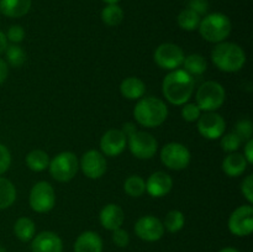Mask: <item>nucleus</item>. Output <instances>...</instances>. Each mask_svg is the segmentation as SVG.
<instances>
[{
	"label": "nucleus",
	"mask_w": 253,
	"mask_h": 252,
	"mask_svg": "<svg viewBox=\"0 0 253 252\" xmlns=\"http://www.w3.org/2000/svg\"><path fill=\"white\" fill-rule=\"evenodd\" d=\"M193 76L184 69H174L166 76L162 83V93L173 105H184L194 91Z\"/></svg>",
	"instance_id": "obj_1"
},
{
	"label": "nucleus",
	"mask_w": 253,
	"mask_h": 252,
	"mask_svg": "<svg viewBox=\"0 0 253 252\" xmlns=\"http://www.w3.org/2000/svg\"><path fill=\"white\" fill-rule=\"evenodd\" d=\"M211 59L215 66L226 73H235L246 64V53L234 42H220L211 52Z\"/></svg>",
	"instance_id": "obj_2"
},
{
	"label": "nucleus",
	"mask_w": 253,
	"mask_h": 252,
	"mask_svg": "<svg viewBox=\"0 0 253 252\" xmlns=\"http://www.w3.org/2000/svg\"><path fill=\"white\" fill-rule=\"evenodd\" d=\"M133 116L145 127H157L167 119L168 108L165 101L155 96L141 98L133 109Z\"/></svg>",
	"instance_id": "obj_3"
},
{
	"label": "nucleus",
	"mask_w": 253,
	"mask_h": 252,
	"mask_svg": "<svg viewBox=\"0 0 253 252\" xmlns=\"http://www.w3.org/2000/svg\"><path fill=\"white\" fill-rule=\"evenodd\" d=\"M199 32L203 39L212 43L224 42L230 36L232 30L231 20L221 12H212L205 15L204 19L200 20Z\"/></svg>",
	"instance_id": "obj_4"
},
{
	"label": "nucleus",
	"mask_w": 253,
	"mask_h": 252,
	"mask_svg": "<svg viewBox=\"0 0 253 252\" xmlns=\"http://www.w3.org/2000/svg\"><path fill=\"white\" fill-rule=\"evenodd\" d=\"M49 173L57 182H69L79 169V161L73 152H61L49 161Z\"/></svg>",
	"instance_id": "obj_5"
},
{
	"label": "nucleus",
	"mask_w": 253,
	"mask_h": 252,
	"mask_svg": "<svg viewBox=\"0 0 253 252\" xmlns=\"http://www.w3.org/2000/svg\"><path fill=\"white\" fill-rule=\"evenodd\" d=\"M197 105L200 110L215 111L221 108L226 99L224 86L214 81L203 83L197 91Z\"/></svg>",
	"instance_id": "obj_6"
},
{
	"label": "nucleus",
	"mask_w": 253,
	"mask_h": 252,
	"mask_svg": "<svg viewBox=\"0 0 253 252\" xmlns=\"http://www.w3.org/2000/svg\"><path fill=\"white\" fill-rule=\"evenodd\" d=\"M29 202L34 211L40 214L51 211L56 204V193L53 187L48 182H37L30 192Z\"/></svg>",
	"instance_id": "obj_7"
},
{
	"label": "nucleus",
	"mask_w": 253,
	"mask_h": 252,
	"mask_svg": "<svg viewBox=\"0 0 253 252\" xmlns=\"http://www.w3.org/2000/svg\"><path fill=\"white\" fill-rule=\"evenodd\" d=\"M127 145L131 153L138 160H150L156 155L158 142L151 133L135 131L127 136Z\"/></svg>",
	"instance_id": "obj_8"
},
{
	"label": "nucleus",
	"mask_w": 253,
	"mask_h": 252,
	"mask_svg": "<svg viewBox=\"0 0 253 252\" xmlns=\"http://www.w3.org/2000/svg\"><path fill=\"white\" fill-rule=\"evenodd\" d=\"M161 161L169 169H184L190 162V151L182 143L169 142L161 151Z\"/></svg>",
	"instance_id": "obj_9"
},
{
	"label": "nucleus",
	"mask_w": 253,
	"mask_h": 252,
	"mask_svg": "<svg viewBox=\"0 0 253 252\" xmlns=\"http://www.w3.org/2000/svg\"><path fill=\"white\" fill-rule=\"evenodd\" d=\"M230 232L235 236H249L253 231V208L251 204L242 205L230 215L227 222Z\"/></svg>",
	"instance_id": "obj_10"
},
{
	"label": "nucleus",
	"mask_w": 253,
	"mask_h": 252,
	"mask_svg": "<svg viewBox=\"0 0 253 252\" xmlns=\"http://www.w3.org/2000/svg\"><path fill=\"white\" fill-rule=\"evenodd\" d=\"M155 62L158 67L168 71L178 69L183 64L185 56L183 49L174 43H162L155 51Z\"/></svg>",
	"instance_id": "obj_11"
},
{
	"label": "nucleus",
	"mask_w": 253,
	"mask_h": 252,
	"mask_svg": "<svg viewBox=\"0 0 253 252\" xmlns=\"http://www.w3.org/2000/svg\"><path fill=\"white\" fill-rule=\"evenodd\" d=\"M226 128L224 118L215 111H207L198 119V131L208 140H217L221 137Z\"/></svg>",
	"instance_id": "obj_12"
},
{
	"label": "nucleus",
	"mask_w": 253,
	"mask_h": 252,
	"mask_svg": "<svg viewBox=\"0 0 253 252\" xmlns=\"http://www.w3.org/2000/svg\"><path fill=\"white\" fill-rule=\"evenodd\" d=\"M135 234L143 241L156 242L165 235V226L158 217L153 215H145L136 221Z\"/></svg>",
	"instance_id": "obj_13"
},
{
	"label": "nucleus",
	"mask_w": 253,
	"mask_h": 252,
	"mask_svg": "<svg viewBox=\"0 0 253 252\" xmlns=\"http://www.w3.org/2000/svg\"><path fill=\"white\" fill-rule=\"evenodd\" d=\"M79 167L82 168V172L88 178L98 179V178H101L105 174L108 163H106L103 153L96 150H89L82 156Z\"/></svg>",
	"instance_id": "obj_14"
},
{
	"label": "nucleus",
	"mask_w": 253,
	"mask_h": 252,
	"mask_svg": "<svg viewBox=\"0 0 253 252\" xmlns=\"http://www.w3.org/2000/svg\"><path fill=\"white\" fill-rule=\"evenodd\" d=\"M127 145V137L123 130L110 128L106 131L100 140V148L103 155L109 157H116L121 155Z\"/></svg>",
	"instance_id": "obj_15"
},
{
	"label": "nucleus",
	"mask_w": 253,
	"mask_h": 252,
	"mask_svg": "<svg viewBox=\"0 0 253 252\" xmlns=\"http://www.w3.org/2000/svg\"><path fill=\"white\" fill-rule=\"evenodd\" d=\"M32 252H63L62 239L53 231H42L31 240Z\"/></svg>",
	"instance_id": "obj_16"
},
{
	"label": "nucleus",
	"mask_w": 253,
	"mask_h": 252,
	"mask_svg": "<svg viewBox=\"0 0 253 252\" xmlns=\"http://www.w3.org/2000/svg\"><path fill=\"white\" fill-rule=\"evenodd\" d=\"M173 179L168 173L158 170L152 173L146 182V192L153 198H162L172 190Z\"/></svg>",
	"instance_id": "obj_17"
},
{
	"label": "nucleus",
	"mask_w": 253,
	"mask_h": 252,
	"mask_svg": "<svg viewBox=\"0 0 253 252\" xmlns=\"http://www.w3.org/2000/svg\"><path fill=\"white\" fill-rule=\"evenodd\" d=\"M99 219H100V224L104 229L114 231L123 226L124 221H125V214L119 205L108 204L101 209Z\"/></svg>",
	"instance_id": "obj_18"
},
{
	"label": "nucleus",
	"mask_w": 253,
	"mask_h": 252,
	"mask_svg": "<svg viewBox=\"0 0 253 252\" xmlns=\"http://www.w3.org/2000/svg\"><path fill=\"white\" fill-rule=\"evenodd\" d=\"M74 252H103V240L96 232L84 231L77 237Z\"/></svg>",
	"instance_id": "obj_19"
},
{
	"label": "nucleus",
	"mask_w": 253,
	"mask_h": 252,
	"mask_svg": "<svg viewBox=\"0 0 253 252\" xmlns=\"http://www.w3.org/2000/svg\"><path fill=\"white\" fill-rule=\"evenodd\" d=\"M32 0H0V12L11 19L22 17L30 11Z\"/></svg>",
	"instance_id": "obj_20"
},
{
	"label": "nucleus",
	"mask_w": 253,
	"mask_h": 252,
	"mask_svg": "<svg viewBox=\"0 0 253 252\" xmlns=\"http://www.w3.org/2000/svg\"><path fill=\"white\" fill-rule=\"evenodd\" d=\"M247 166H249V162L241 153H229L225 157V160L222 161V170L229 177H239V175H241L247 169Z\"/></svg>",
	"instance_id": "obj_21"
},
{
	"label": "nucleus",
	"mask_w": 253,
	"mask_h": 252,
	"mask_svg": "<svg viewBox=\"0 0 253 252\" xmlns=\"http://www.w3.org/2000/svg\"><path fill=\"white\" fill-rule=\"evenodd\" d=\"M120 91L124 98L130 100L141 99L146 93V84L137 77H128L120 84Z\"/></svg>",
	"instance_id": "obj_22"
},
{
	"label": "nucleus",
	"mask_w": 253,
	"mask_h": 252,
	"mask_svg": "<svg viewBox=\"0 0 253 252\" xmlns=\"http://www.w3.org/2000/svg\"><path fill=\"white\" fill-rule=\"evenodd\" d=\"M14 234L20 241H31L36 234V225L30 217H19L14 224Z\"/></svg>",
	"instance_id": "obj_23"
},
{
	"label": "nucleus",
	"mask_w": 253,
	"mask_h": 252,
	"mask_svg": "<svg viewBox=\"0 0 253 252\" xmlns=\"http://www.w3.org/2000/svg\"><path fill=\"white\" fill-rule=\"evenodd\" d=\"M16 200V188L4 177H0V210L7 209Z\"/></svg>",
	"instance_id": "obj_24"
},
{
	"label": "nucleus",
	"mask_w": 253,
	"mask_h": 252,
	"mask_svg": "<svg viewBox=\"0 0 253 252\" xmlns=\"http://www.w3.org/2000/svg\"><path fill=\"white\" fill-rule=\"evenodd\" d=\"M183 66H184V71L190 76H200L208 68L207 59L202 54L198 53L189 54L188 57H185L183 61Z\"/></svg>",
	"instance_id": "obj_25"
},
{
	"label": "nucleus",
	"mask_w": 253,
	"mask_h": 252,
	"mask_svg": "<svg viewBox=\"0 0 253 252\" xmlns=\"http://www.w3.org/2000/svg\"><path fill=\"white\" fill-rule=\"evenodd\" d=\"M49 157L44 151L34 150L26 156V165L34 172H42L49 166Z\"/></svg>",
	"instance_id": "obj_26"
},
{
	"label": "nucleus",
	"mask_w": 253,
	"mask_h": 252,
	"mask_svg": "<svg viewBox=\"0 0 253 252\" xmlns=\"http://www.w3.org/2000/svg\"><path fill=\"white\" fill-rule=\"evenodd\" d=\"M101 20L108 26H118L124 20V10L118 4H108L101 10Z\"/></svg>",
	"instance_id": "obj_27"
},
{
	"label": "nucleus",
	"mask_w": 253,
	"mask_h": 252,
	"mask_svg": "<svg viewBox=\"0 0 253 252\" xmlns=\"http://www.w3.org/2000/svg\"><path fill=\"white\" fill-rule=\"evenodd\" d=\"M200 20H202L200 15L187 7L179 12L177 21L180 29L185 30V31H194L199 27Z\"/></svg>",
	"instance_id": "obj_28"
},
{
	"label": "nucleus",
	"mask_w": 253,
	"mask_h": 252,
	"mask_svg": "<svg viewBox=\"0 0 253 252\" xmlns=\"http://www.w3.org/2000/svg\"><path fill=\"white\" fill-rule=\"evenodd\" d=\"M124 190L132 198H138L146 192V182L140 175H130L124 183Z\"/></svg>",
	"instance_id": "obj_29"
},
{
	"label": "nucleus",
	"mask_w": 253,
	"mask_h": 252,
	"mask_svg": "<svg viewBox=\"0 0 253 252\" xmlns=\"http://www.w3.org/2000/svg\"><path fill=\"white\" fill-rule=\"evenodd\" d=\"M185 224V217L180 210H170L165 217V222H163V226L167 231L174 232L180 231L183 229Z\"/></svg>",
	"instance_id": "obj_30"
},
{
	"label": "nucleus",
	"mask_w": 253,
	"mask_h": 252,
	"mask_svg": "<svg viewBox=\"0 0 253 252\" xmlns=\"http://www.w3.org/2000/svg\"><path fill=\"white\" fill-rule=\"evenodd\" d=\"M6 54V63H9L11 67H21L22 64L25 63L26 61V54H25L24 49L16 43H12V44H7L6 49L4 52Z\"/></svg>",
	"instance_id": "obj_31"
},
{
	"label": "nucleus",
	"mask_w": 253,
	"mask_h": 252,
	"mask_svg": "<svg viewBox=\"0 0 253 252\" xmlns=\"http://www.w3.org/2000/svg\"><path fill=\"white\" fill-rule=\"evenodd\" d=\"M241 137L235 132L221 136V148L229 153L236 152L240 148V146H241Z\"/></svg>",
	"instance_id": "obj_32"
},
{
	"label": "nucleus",
	"mask_w": 253,
	"mask_h": 252,
	"mask_svg": "<svg viewBox=\"0 0 253 252\" xmlns=\"http://www.w3.org/2000/svg\"><path fill=\"white\" fill-rule=\"evenodd\" d=\"M202 115V110L197 104H184L182 108V118L188 123L197 121Z\"/></svg>",
	"instance_id": "obj_33"
},
{
	"label": "nucleus",
	"mask_w": 253,
	"mask_h": 252,
	"mask_svg": "<svg viewBox=\"0 0 253 252\" xmlns=\"http://www.w3.org/2000/svg\"><path fill=\"white\" fill-rule=\"evenodd\" d=\"M235 133L239 135L240 137H241V140H250V138H252L253 125L251 121L247 120V119L240 120L239 123L236 124V130H235Z\"/></svg>",
	"instance_id": "obj_34"
},
{
	"label": "nucleus",
	"mask_w": 253,
	"mask_h": 252,
	"mask_svg": "<svg viewBox=\"0 0 253 252\" xmlns=\"http://www.w3.org/2000/svg\"><path fill=\"white\" fill-rule=\"evenodd\" d=\"M6 40L7 41L12 42V43H20V42L24 41L25 39V30L22 29L20 25H12L9 27L6 32Z\"/></svg>",
	"instance_id": "obj_35"
},
{
	"label": "nucleus",
	"mask_w": 253,
	"mask_h": 252,
	"mask_svg": "<svg viewBox=\"0 0 253 252\" xmlns=\"http://www.w3.org/2000/svg\"><path fill=\"white\" fill-rule=\"evenodd\" d=\"M113 242L118 247H126L128 244H130V235L126 230L119 229L114 230L113 231Z\"/></svg>",
	"instance_id": "obj_36"
},
{
	"label": "nucleus",
	"mask_w": 253,
	"mask_h": 252,
	"mask_svg": "<svg viewBox=\"0 0 253 252\" xmlns=\"http://www.w3.org/2000/svg\"><path fill=\"white\" fill-rule=\"evenodd\" d=\"M11 165V155L7 147L0 143V175L4 174Z\"/></svg>",
	"instance_id": "obj_37"
},
{
	"label": "nucleus",
	"mask_w": 253,
	"mask_h": 252,
	"mask_svg": "<svg viewBox=\"0 0 253 252\" xmlns=\"http://www.w3.org/2000/svg\"><path fill=\"white\" fill-rule=\"evenodd\" d=\"M241 192L244 197L246 198L249 204L253 203V174L247 175L241 184Z\"/></svg>",
	"instance_id": "obj_38"
},
{
	"label": "nucleus",
	"mask_w": 253,
	"mask_h": 252,
	"mask_svg": "<svg viewBox=\"0 0 253 252\" xmlns=\"http://www.w3.org/2000/svg\"><path fill=\"white\" fill-rule=\"evenodd\" d=\"M188 9L193 10V11L197 12L200 16L207 15L208 10H209V2H208V0H189Z\"/></svg>",
	"instance_id": "obj_39"
},
{
	"label": "nucleus",
	"mask_w": 253,
	"mask_h": 252,
	"mask_svg": "<svg viewBox=\"0 0 253 252\" xmlns=\"http://www.w3.org/2000/svg\"><path fill=\"white\" fill-rule=\"evenodd\" d=\"M244 157L246 158V161L249 162V165H252L253 163V138L247 140L246 146H245Z\"/></svg>",
	"instance_id": "obj_40"
},
{
	"label": "nucleus",
	"mask_w": 253,
	"mask_h": 252,
	"mask_svg": "<svg viewBox=\"0 0 253 252\" xmlns=\"http://www.w3.org/2000/svg\"><path fill=\"white\" fill-rule=\"evenodd\" d=\"M7 74H9V67L4 59L0 58V85L6 81Z\"/></svg>",
	"instance_id": "obj_41"
},
{
	"label": "nucleus",
	"mask_w": 253,
	"mask_h": 252,
	"mask_svg": "<svg viewBox=\"0 0 253 252\" xmlns=\"http://www.w3.org/2000/svg\"><path fill=\"white\" fill-rule=\"evenodd\" d=\"M7 47V40H6V36H5L4 32L0 30V54H2L5 52V49H6Z\"/></svg>",
	"instance_id": "obj_42"
},
{
	"label": "nucleus",
	"mask_w": 253,
	"mask_h": 252,
	"mask_svg": "<svg viewBox=\"0 0 253 252\" xmlns=\"http://www.w3.org/2000/svg\"><path fill=\"white\" fill-rule=\"evenodd\" d=\"M123 131H124V133L126 135V137H127L128 135H131V133L135 132V131H136L135 125H133V124H131V123L125 124V125H124V127H123Z\"/></svg>",
	"instance_id": "obj_43"
},
{
	"label": "nucleus",
	"mask_w": 253,
	"mask_h": 252,
	"mask_svg": "<svg viewBox=\"0 0 253 252\" xmlns=\"http://www.w3.org/2000/svg\"><path fill=\"white\" fill-rule=\"evenodd\" d=\"M219 252H240V251H239V250L234 249V247H225V249L220 250Z\"/></svg>",
	"instance_id": "obj_44"
},
{
	"label": "nucleus",
	"mask_w": 253,
	"mask_h": 252,
	"mask_svg": "<svg viewBox=\"0 0 253 252\" xmlns=\"http://www.w3.org/2000/svg\"><path fill=\"white\" fill-rule=\"evenodd\" d=\"M104 2H106V4H118L120 0H103Z\"/></svg>",
	"instance_id": "obj_45"
},
{
	"label": "nucleus",
	"mask_w": 253,
	"mask_h": 252,
	"mask_svg": "<svg viewBox=\"0 0 253 252\" xmlns=\"http://www.w3.org/2000/svg\"><path fill=\"white\" fill-rule=\"evenodd\" d=\"M0 252H6V250H5L2 246H0Z\"/></svg>",
	"instance_id": "obj_46"
}]
</instances>
